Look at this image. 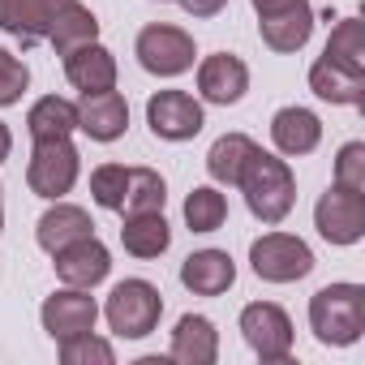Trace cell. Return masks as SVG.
Listing matches in <instances>:
<instances>
[{"label": "cell", "instance_id": "obj_16", "mask_svg": "<svg viewBox=\"0 0 365 365\" xmlns=\"http://www.w3.org/2000/svg\"><path fill=\"white\" fill-rule=\"evenodd\" d=\"M180 284L194 297H224L237 284V262L228 258V250H198L180 262Z\"/></svg>", "mask_w": 365, "mask_h": 365}, {"label": "cell", "instance_id": "obj_21", "mask_svg": "<svg viewBox=\"0 0 365 365\" xmlns=\"http://www.w3.org/2000/svg\"><path fill=\"white\" fill-rule=\"evenodd\" d=\"M258 150H262V146H258L250 133H224V138H215L211 150H207V172H211V180H215V185H241V176H245V168H250V159H254Z\"/></svg>", "mask_w": 365, "mask_h": 365}, {"label": "cell", "instance_id": "obj_31", "mask_svg": "<svg viewBox=\"0 0 365 365\" xmlns=\"http://www.w3.org/2000/svg\"><path fill=\"white\" fill-rule=\"evenodd\" d=\"M26 86H31V69H26V61L14 56L9 48H0V108L22 103Z\"/></svg>", "mask_w": 365, "mask_h": 365}, {"label": "cell", "instance_id": "obj_5", "mask_svg": "<svg viewBox=\"0 0 365 365\" xmlns=\"http://www.w3.org/2000/svg\"><path fill=\"white\" fill-rule=\"evenodd\" d=\"M78 172H82L78 146H73L69 138H43V142H35V150H31L26 185H31L35 198L56 202V198H65V194L78 185Z\"/></svg>", "mask_w": 365, "mask_h": 365}, {"label": "cell", "instance_id": "obj_22", "mask_svg": "<svg viewBox=\"0 0 365 365\" xmlns=\"http://www.w3.org/2000/svg\"><path fill=\"white\" fill-rule=\"evenodd\" d=\"M120 245H125V254H129V258H142V262H150V258L168 254V245H172V228H168L163 211L125 215V224H120Z\"/></svg>", "mask_w": 365, "mask_h": 365}, {"label": "cell", "instance_id": "obj_12", "mask_svg": "<svg viewBox=\"0 0 365 365\" xmlns=\"http://www.w3.org/2000/svg\"><path fill=\"white\" fill-rule=\"evenodd\" d=\"M250 91V65L232 52H215V56H202L198 65V95L215 108H228V103H241Z\"/></svg>", "mask_w": 365, "mask_h": 365}, {"label": "cell", "instance_id": "obj_8", "mask_svg": "<svg viewBox=\"0 0 365 365\" xmlns=\"http://www.w3.org/2000/svg\"><path fill=\"white\" fill-rule=\"evenodd\" d=\"M146 125L163 142H190V138L202 133L207 112L190 91H155L146 99Z\"/></svg>", "mask_w": 365, "mask_h": 365}, {"label": "cell", "instance_id": "obj_11", "mask_svg": "<svg viewBox=\"0 0 365 365\" xmlns=\"http://www.w3.org/2000/svg\"><path fill=\"white\" fill-rule=\"evenodd\" d=\"M52 267H56V279H61V284H69V288H95V284L108 279L112 254H108V245L91 232V237H82V241L56 250V254H52Z\"/></svg>", "mask_w": 365, "mask_h": 365}, {"label": "cell", "instance_id": "obj_34", "mask_svg": "<svg viewBox=\"0 0 365 365\" xmlns=\"http://www.w3.org/2000/svg\"><path fill=\"white\" fill-rule=\"evenodd\" d=\"M250 5H254V14H258V18H271V14H284V9L301 5V0H250Z\"/></svg>", "mask_w": 365, "mask_h": 365}, {"label": "cell", "instance_id": "obj_3", "mask_svg": "<svg viewBox=\"0 0 365 365\" xmlns=\"http://www.w3.org/2000/svg\"><path fill=\"white\" fill-rule=\"evenodd\" d=\"M103 318L112 327V335L120 339H142L159 327L163 318V292L150 284V279H120L112 292H108V305H103Z\"/></svg>", "mask_w": 365, "mask_h": 365}, {"label": "cell", "instance_id": "obj_15", "mask_svg": "<svg viewBox=\"0 0 365 365\" xmlns=\"http://www.w3.org/2000/svg\"><path fill=\"white\" fill-rule=\"evenodd\" d=\"M91 232H95L91 211L78 207V202H65V198H56V202L39 215V224H35V241H39L43 254H56V250H65V245H73V241H82V237H91Z\"/></svg>", "mask_w": 365, "mask_h": 365}, {"label": "cell", "instance_id": "obj_14", "mask_svg": "<svg viewBox=\"0 0 365 365\" xmlns=\"http://www.w3.org/2000/svg\"><path fill=\"white\" fill-rule=\"evenodd\" d=\"M78 129L91 142H116V138H125V129H129V103H125V95L116 86L82 95V103H78Z\"/></svg>", "mask_w": 365, "mask_h": 365}, {"label": "cell", "instance_id": "obj_19", "mask_svg": "<svg viewBox=\"0 0 365 365\" xmlns=\"http://www.w3.org/2000/svg\"><path fill=\"white\" fill-rule=\"evenodd\" d=\"M168 356L180 361V365H215V356H220V331H215V322L207 314H185V318L176 322V331H172Z\"/></svg>", "mask_w": 365, "mask_h": 365}, {"label": "cell", "instance_id": "obj_13", "mask_svg": "<svg viewBox=\"0 0 365 365\" xmlns=\"http://www.w3.org/2000/svg\"><path fill=\"white\" fill-rule=\"evenodd\" d=\"M69 5L73 0H0V31L22 43H39Z\"/></svg>", "mask_w": 365, "mask_h": 365}, {"label": "cell", "instance_id": "obj_17", "mask_svg": "<svg viewBox=\"0 0 365 365\" xmlns=\"http://www.w3.org/2000/svg\"><path fill=\"white\" fill-rule=\"evenodd\" d=\"M271 142L279 155L288 159H301V155H314L318 142H322V120L309 112V108H279L271 116Z\"/></svg>", "mask_w": 365, "mask_h": 365}, {"label": "cell", "instance_id": "obj_18", "mask_svg": "<svg viewBox=\"0 0 365 365\" xmlns=\"http://www.w3.org/2000/svg\"><path fill=\"white\" fill-rule=\"evenodd\" d=\"M65 78L73 82V91L82 95H95V91H112L116 86V56L95 39V43H82L73 52H65Z\"/></svg>", "mask_w": 365, "mask_h": 365}, {"label": "cell", "instance_id": "obj_7", "mask_svg": "<svg viewBox=\"0 0 365 365\" xmlns=\"http://www.w3.org/2000/svg\"><path fill=\"white\" fill-rule=\"evenodd\" d=\"M241 335L262 361H288L292 356V318L275 301H250L241 309Z\"/></svg>", "mask_w": 365, "mask_h": 365}, {"label": "cell", "instance_id": "obj_10", "mask_svg": "<svg viewBox=\"0 0 365 365\" xmlns=\"http://www.w3.org/2000/svg\"><path fill=\"white\" fill-rule=\"evenodd\" d=\"M39 322H43V331L61 344V339H73V335H86V331H95V322H99V301L91 297V288H56L48 301H43V309H39Z\"/></svg>", "mask_w": 365, "mask_h": 365}, {"label": "cell", "instance_id": "obj_27", "mask_svg": "<svg viewBox=\"0 0 365 365\" xmlns=\"http://www.w3.org/2000/svg\"><path fill=\"white\" fill-rule=\"evenodd\" d=\"M168 202V185L155 168H129V185H125V202L120 215H142V211H163Z\"/></svg>", "mask_w": 365, "mask_h": 365}, {"label": "cell", "instance_id": "obj_4", "mask_svg": "<svg viewBox=\"0 0 365 365\" xmlns=\"http://www.w3.org/2000/svg\"><path fill=\"white\" fill-rule=\"evenodd\" d=\"M133 56L146 73L155 78H180L190 73L194 61H198V48H194V35L180 31L172 22H150L138 31V43H133Z\"/></svg>", "mask_w": 365, "mask_h": 365}, {"label": "cell", "instance_id": "obj_24", "mask_svg": "<svg viewBox=\"0 0 365 365\" xmlns=\"http://www.w3.org/2000/svg\"><path fill=\"white\" fill-rule=\"evenodd\" d=\"M73 129H78V103H69L65 95H43L26 112V133L35 142H43V138H69Z\"/></svg>", "mask_w": 365, "mask_h": 365}, {"label": "cell", "instance_id": "obj_28", "mask_svg": "<svg viewBox=\"0 0 365 365\" xmlns=\"http://www.w3.org/2000/svg\"><path fill=\"white\" fill-rule=\"evenodd\" d=\"M224 220H228V198L215 185L190 190V198H185V224H190V232H220Z\"/></svg>", "mask_w": 365, "mask_h": 365}, {"label": "cell", "instance_id": "obj_29", "mask_svg": "<svg viewBox=\"0 0 365 365\" xmlns=\"http://www.w3.org/2000/svg\"><path fill=\"white\" fill-rule=\"evenodd\" d=\"M125 185H129V168H125V163H99V168L91 172V198H95V207H103V211H120Z\"/></svg>", "mask_w": 365, "mask_h": 365}, {"label": "cell", "instance_id": "obj_30", "mask_svg": "<svg viewBox=\"0 0 365 365\" xmlns=\"http://www.w3.org/2000/svg\"><path fill=\"white\" fill-rule=\"evenodd\" d=\"M61 361H65V365H112L116 352H112L108 339H99V335L86 331V335L61 339Z\"/></svg>", "mask_w": 365, "mask_h": 365}, {"label": "cell", "instance_id": "obj_1", "mask_svg": "<svg viewBox=\"0 0 365 365\" xmlns=\"http://www.w3.org/2000/svg\"><path fill=\"white\" fill-rule=\"evenodd\" d=\"M237 190L245 194V207H250L254 220L284 224L288 211H292V202H297V176H292L288 159H279L271 150H258L250 159V168H245V176H241Z\"/></svg>", "mask_w": 365, "mask_h": 365}, {"label": "cell", "instance_id": "obj_25", "mask_svg": "<svg viewBox=\"0 0 365 365\" xmlns=\"http://www.w3.org/2000/svg\"><path fill=\"white\" fill-rule=\"evenodd\" d=\"M322 56L348 73H361L365 78V39H361V18H339L327 35V48Z\"/></svg>", "mask_w": 365, "mask_h": 365}, {"label": "cell", "instance_id": "obj_9", "mask_svg": "<svg viewBox=\"0 0 365 365\" xmlns=\"http://www.w3.org/2000/svg\"><path fill=\"white\" fill-rule=\"evenodd\" d=\"M314 228L327 245H356L365 237V194L331 185L314 207Z\"/></svg>", "mask_w": 365, "mask_h": 365}, {"label": "cell", "instance_id": "obj_20", "mask_svg": "<svg viewBox=\"0 0 365 365\" xmlns=\"http://www.w3.org/2000/svg\"><path fill=\"white\" fill-rule=\"evenodd\" d=\"M258 35L271 52H301L314 35V9L309 0H301V5L284 9V14H271V18H258Z\"/></svg>", "mask_w": 365, "mask_h": 365}, {"label": "cell", "instance_id": "obj_35", "mask_svg": "<svg viewBox=\"0 0 365 365\" xmlns=\"http://www.w3.org/2000/svg\"><path fill=\"white\" fill-rule=\"evenodd\" d=\"M9 150H14V133H9V125L0 120V163L9 159Z\"/></svg>", "mask_w": 365, "mask_h": 365}, {"label": "cell", "instance_id": "obj_26", "mask_svg": "<svg viewBox=\"0 0 365 365\" xmlns=\"http://www.w3.org/2000/svg\"><path fill=\"white\" fill-rule=\"evenodd\" d=\"M95 39H99V18H95L86 5H78V0L56 18V26L48 31V43H52L61 56L73 52V48H82V43H95Z\"/></svg>", "mask_w": 365, "mask_h": 365}, {"label": "cell", "instance_id": "obj_32", "mask_svg": "<svg viewBox=\"0 0 365 365\" xmlns=\"http://www.w3.org/2000/svg\"><path fill=\"white\" fill-rule=\"evenodd\" d=\"M335 185L365 194V142H344L335 155Z\"/></svg>", "mask_w": 365, "mask_h": 365}, {"label": "cell", "instance_id": "obj_36", "mask_svg": "<svg viewBox=\"0 0 365 365\" xmlns=\"http://www.w3.org/2000/svg\"><path fill=\"white\" fill-rule=\"evenodd\" d=\"M0 228H5V198H0Z\"/></svg>", "mask_w": 365, "mask_h": 365}, {"label": "cell", "instance_id": "obj_33", "mask_svg": "<svg viewBox=\"0 0 365 365\" xmlns=\"http://www.w3.org/2000/svg\"><path fill=\"white\" fill-rule=\"evenodd\" d=\"M180 9H185L190 18H220L228 9V0H176Z\"/></svg>", "mask_w": 365, "mask_h": 365}, {"label": "cell", "instance_id": "obj_23", "mask_svg": "<svg viewBox=\"0 0 365 365\" xmlns=\"http://www.w3.org/2000/svg\"><path fill=\"white\" fill-rule=\"evenodd\" d=\"M309 91L318 99L335 103V108H356L365 99V78L361 73H348V69H339V65H331L322 56V61L309 65Z\"/></svg>", "mask_w": 365, "mask_h": 365}, {"label": "cell", "instance_id": "obj_2", "mask_svg": "<svg viewBox=\"0 0 365 365\" xmlns=\"http://www.w3.org/2000/svg\"><path fill=\"white\" fill-rule=\"evenodd\" d=\"M309 327L318 344L348 348L365 335V288L361 284H327L309 297Z\"/></svg>", "mask_w": 365, "mask_h": 365}, {"label": "cell", "instance_id": "obj_6", "mask_svg": "<svg viewBox=\"0 0 365 365\" xmlns=\"http://www.w3.org/2000/svg\"><path fill=\"white\" fill-rule=\"evenodd\" d=\"M250 267L267 284H297L314 271V250L292 232H262L250 245Z\"/></svg>", "mask_w": 365, "mask_h": 365}]
</instances>
